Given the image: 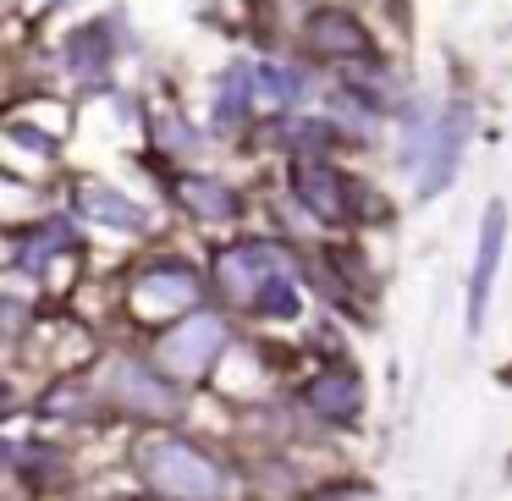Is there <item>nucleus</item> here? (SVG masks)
I'll use <instances>...</instances> for the list:
<instances>
[{"label":"nucleus","instance_id":"12","mask_svg":"<svg viewBox=\"0 0 512 501\" xmlns=\"http://www.w3.org/2000/svg\"><path fill=\"white\" fill-rule=\"evenodd\" d=\"M138 292H144V298L177 303V298H193V292H199V281L188 276V265H155V270H144V276H138Z\"/></svg>","mask_w":512,"mask_h":501},{"label":"nucleus","instance_id":"14","mask_svg":"<svg viewBox=\"0 0 512 501\" xmlns=\"http://www.w3.org/2000/svg\"><path fill=\"white\" fill-rule=\"evenodd\" d=\"M254 89H259V100H265V105H298L303 100V78H298V72H287V67H259L254 72Z\"/></svg>","mask_w":512,"mask_h":501},{"label":"nucleus","instance_id":"5","mask_svg":"<svg viewBox=\"0 0 512 501\" xmlns=\"http://www.w3.org/2000/svg\"><path fill=\"white\" fill-rule=\"evenodd\" d=\"M463 133H468V116H463V111H446L441 122H435L430 133L419 138V155H424V166H419V193H424V199H430L435 188H446V182H452L457 155H463Z\"/></svg>","mask_w":512,"mask_h":501},{"label":"nucleus","instance_id":"13","mask_svg":"<svg viewBox=\"0 0 512 501\" xmlns=\"http://www.w3.org/2000/svg\"><path fill=\"white\" fill-rule=\"evenodd\" d=\"M56 248H72V226H67V221H50V232H34V237H28V243L17 248V270H28V276H34L39 259H50Z\"/></svg>","mask_w":512,"mask_h":501},{"label":"nucleus","instance_id":"16","mask_svg":"<svg viewBox=\"0 0 512 501\" xmlns=\"http://www.w3.org/2000/svg\"><path fill=\"white\" fill-rule=\"evenodd\" d=\"M215 111H221V122H237V116L248 111V67L226 72V94H221V105H215Z\"/></svg>","mask_w":512,"mask_h":501},{"label":"nucleus","instance_id":"8","mask_svg":"<svg viewBox=\"0 0 512 501\" xmlns=\"http://www.w3.org/2000/svg\"><path fill=\"white\" fill-rule=\"evenodd\" d=\"M78 204L94 226H116V232H138V226H144V210H138L133 199H122L116 188H105V182H83Z\"/></svg>","mask_w":512,"mask_h":501},{"label":"nucleus","instance_id":"1","mask_svg":"<svg viewBox=\"0 0 512 501\" xmlns=\"http://www.w3.org/2000/svg\"><path fill=\"white\" fill-rule=\"evenodd\" d=\"M138 468H144V479L160 496H177V501H221L226 496V474L188 441H149L138 452Z\"/></svg>","mask_w":512,"mask_h":501},{"label":"nucleus","instance_id":"10","mask_svg":"<svg viewBox=\"0 0 512 501\" xmlns=\"http://www.w3.org/2000/svg\"><path fill=\"white\" fill-rule=\"evenodd\" d=\"M309 408L325 413V419L347 424L358 413V380L342 375V369H331V375H314L309 380Z\"/></svg>","mask_w":512,"mask_h":501},{"label":"nucleus","instance_id":"4","mask_svg":"<svg viewBox=\"0 0 512 501\" xmlns=\"http://www.w3.org/2000/svg\"><path fill=\"white\" fill-rule=\"evenodd\" d=\"M501 243H507V204L490 199L485 221H479V248H474V276H468V336H479L490 309V287H496V265H501Z\"/></svg>","mask_w":512,"mask_h":501},{"label":"nucleus","instance_id":"9","mask_svg":"<svg viewBox=\"0 0 512 501\" xmlns=\"http://www.w3.org/2000/svg\"><path fill=\"white\" fill-rule=\"evenodd\" d=\"M309 45L325 50V56H364L369 39H364V28H358L353 17L331 6V12H314L309 17Z\"/></svg>","mask_w":512,"mask_h":501},{"label":"nucleus","instance_id":"2","mask_svg":"<svg viewBox=\"0 0 512 501\" xmlns=\"http://www.w3.org/2000/svg\"><path fill=\"white\" fill-rule=\"evenodd\" d=\"M221 347H226V320H221V314H188L177 331L160 336L155 358H160L166 375L188 380V375H204V369L221 358Z\"/></svg>","mask_w":512,"mask_h":501},{"label":"nucleus","instance_id":"15","mask_svg":"<svg viewBox=\"0 0 512 501\" xmlns=\"http://www.w3.org/2000/svg\"><path fill=\"white\" fill-rule=\"evenodd\" d=\"M254 309L270 314V320H292V314H298V292H292V276H281L276 287H265V298H259Z\"/></svg>","mask_w":512,"mask_h":501},{"label":"nucleus","instance_id":"11","mask_svg":"<svg viewBox=\"0 0 512 501\" xmlns=\"http://www.w3.org/2000/svg\"><path fill=\"white\" fill-rule=\"evenodd\" d=\"M177 199L188 204L199 221H232L237 215V193L226 182H210V177H182L177 182Z\"/></svg>","mask_w":512,"mask_h":501},{"label":"nucleus","instance_id":"7","mask_svg":"<svg viewBox=\"0 0 512 501\" xmlns=\"http://www.w3.org/2000/svg\"><path fill=\"white\" fill-rule=\"evenodd\" d=\"M298 193H303V204H309L320 221H342V215H347V182L336 177L331 166L303 160V166H298Z\"/></svg>","mask_w":512,"mask_h":501},{"label":"nucleus","instance_id":"3","mask_svg":"<svg viewBox=\"0 0 512 501\" xmlns=\"http://www.w3.org/2000/svg\"><path fill=\"white\" fill-rule=\"evenodd\" d=\"M281 276H287V259H281L276 248H265V243L226 248V254L215 259V281H221V292L237 298V303H259L265 287H276Z\"/></svg>","mask_w":512,"mask_h":501},{"label":"nucleus","instance_id":"6","mask_svg":"<svg viewBox=\"0 0 512 501\" xmlns=\"http://www.w3.org/2000/svg\"><path fill=\"white\" fill-rule=\"evenodd\" d=\"M111 391L127 402V408H138V413H155V419H171V413L182 408V402H177V391H171L166 380H155L144 364H127V358L111 369Z\"/></svg>","mask_w":512,"mask_h":501}]
</instances>
